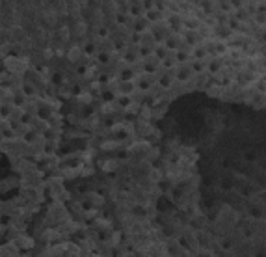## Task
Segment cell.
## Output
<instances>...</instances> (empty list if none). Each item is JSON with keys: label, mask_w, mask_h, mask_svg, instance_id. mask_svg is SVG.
Instances as JSON below:
<instances>
[{"label": "cell", "mask_w": 266, "mask_h": 257, "mask_svg": "<svg viewBox=\"0 0 266 257\" xmlns=\"http://www.w3.org/2000/svg\"><path fill=\"white\" fill-rule=\"evenodd\" d=\"M188 77H190V69H181L179 71V78L181 80H186Z\"/></svg>", "instance_id": "obj_5"}, {"label": "cell", "mask_w": 266, "mask_h": 257, "mask_svg": "<svg viewBox=\"0 0 266 257\" xmlns=\"http://www.w3.org/2000/svg\"><path fill=\"white\" fill-rule=\"evenodd\" d=\"M103 170L104 171H116L117 170V160H106L103 164Z\"/></svg>", "instance_id": "obj_3"}, {"label": "cell", "mask_w": 266, "mask_h": 257, "mask_svg": "<svg viewBox=\"0 0 266 257\" xmlns=\"http://www.w3.org/2000/svg\"><path fill=\"white\" fill-rule=\"evenodd\" d=\"M132 90H134V82L132 80H121V84H119V91L123 93V95H128L132 93Z\"/></svg>", "instance_id": "obj_1"}, {"label": "cell", "mask_w": 266, "mask_h": 257, "mask_svg": "<svg viewBox=\"0 0 266 257\" xmlns=\"http://www.w3.org/2000/svg\"><path fill=\"white\" fill-rule=\"evenodd\" d=\"M117 21H119V23H123V24H127L128 23V13H119L117 15Z\"/></svg>", "instance_id": "obj_6"}, {"label": "cell", "mask_w": 266, "mask_h": 257, "mask_svg": "<svg viewBox=\"0 0 266 257\" xmlns=\"http://www.w3.org/2000/svg\"><path fill=\"white\" fill-rule=\"evenodd\" d=\"M145 19H147V21H158V19H160V13L157 11V9H149Z\"/></svg>", "instance_id": "obj_4"}, {"label": "cell", "mask_w": 266, "mask_h": 257, "mask_svg": "<svg viewBox=\"0 0 266 257\" xmlns=\"http://www.w3.org/2000/svg\"><path fill=\"white\" fill-rule=\"evenodd\" d=\"M151 6H153V2H151V0H145V8H147V11L151 9Z\"/></svg>", "instance_id": "obj_7"}, {"label": "cell", "mask_w": 266, "mask_h": 257, "mask_svg": "<svg viewBox=\"0 0 266 257\" xmlns=\"http://www.w3.org/2000/svg\"><path fill=\"white\" fill-rule=\"evenodd\" d=\"M147 23H149V21L145 19V17H138L136 19V32H143V30H145V26H147Z\"/></svg>", "instance_id": "obj_2"}]
</instances>
